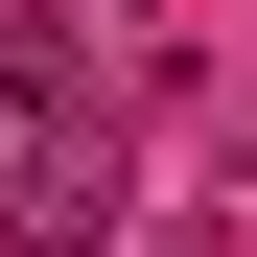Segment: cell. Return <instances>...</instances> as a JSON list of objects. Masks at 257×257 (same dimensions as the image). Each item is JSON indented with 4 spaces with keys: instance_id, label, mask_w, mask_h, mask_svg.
I'll use <instances>...</instances> for the list:
<instances>
[{
    "instance_id": "obj_1",
    "label": "cell",
    "mask_w": 257,
    "mask_h": 257,
    "mask_svg": "<svg viewBox=\"0 0 257 257\" xmlns=\"http://www.w3.org/2000/svg\"><path fill=\"white\" fill-rule=\"evenodd\" d=\"M117 210H141V164L94 117H0V257H94Z\"/></svg>"
},
{
    "instance_id": "obj_2",
    "label": "cell",
    "mask_w": 257,
    "mask_h": 257,
    "mask_svg": "<svg viewBox=\"0 0 257 257\" xmlns=\"http://www.w3.org/2000/svg\"><path fill=\"white\" fill-rule=\"evenodd\" d=\"M0 117H94V70H70V24H0Z\"/></svg>"
}]
</instances>
